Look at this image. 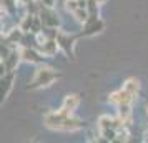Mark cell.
<instances>
[{
	"label": "cell",
	"instance_id": "3",
	"mask_svg": "<svg viewBox=\"0 0 148 143\" xmlns=\"http://www.w3.org/2000/svg\"><path fill=\"white\" fill-rule=\"evenodd\" d=\"M108 100L112 103H115L116 107H118V105H132L133 100H135V95H132L127 88H121V90H118V92L112 93Z\"/></svg>",
	"mask_w": 148,
	"mask_h": 143
},
{
	"label": "cell",
	"instance_id": "1",
	"mask_svg": "<svg viewBox=\"0 0 148 143\" xmlns=\"http://www.w3.org/2000/svg\"><path fill=\"white\" fill-rule=\"evenodd\" d=\"M45 125L52 130H58V131H75L83 127L82 120L75 118L72 112L65 108H60L58 112H52L45 116Z\"/></svg>",
	"mask_w": 148,
	"mask_h": 143
},
{
	"label": "cell",
	"instance_id": "9",
	"mask_svg": "<svg viewBox=\"0 0 148 143\" xmlns=\"http://www.w3.org/2000/svg\"><path fill=\"white\" fill-rule=\"evenodd\" d=\"M123 88H127L132 95H138V92H140V82L136 80V78H128L127 82H125V85H123Z\"/></svg>",
	"mask_w": 148,
	"mask_h": 143
},
{
	"label": "cell",
	"instance_id": "4",
	"mask_svg": "<svg viewBox=\"0 0 148 143\" xmlns=\"http://www.w3.org/2000/svg\"><path fill=\"white\" fill-rule=\"evenodd\" d=\"M58 48H60V43L57 38H48V40H43V43L40 45V53L43 57H53Z\"/></svg>",
	"mask_w": 148,
	"mask_h": 143
},
{
	"label": "cell",
	"instance_id": "6",
	"mask_svg": "<svg viewBox=\"0 0 148 143\" xmlns=\"http://www.w3.org/2000/svg\"><path fill=\"white\" fill-rule=\"evenodd\" d=\"M20 55H22V60L32 62V63H40V62L43 60L42 53L40 52L37 53L34 48H23V50H20Z\"/></svg>",
	"mask_w": 148,
	"mask_h": 143
},
{
	"label": "cell",
	"instance_id": "11",
	"mask_svg": "<svg viewBox=\"0 0 148 143\" xmlns=\"http://www.w3.org/2000/svg\"><path fill=\"white\" fill-rule=\"evenodd\" d=\"M97 2H98V3H100V5H103V3H105V2H107V0H97Z\"/></svg>",
	"mask_w": 148,
	"mask_h": 143
},
{
	"label": "cell",
	"instance_id": "5",
	"mask_svg": "<svg viewBox=\"0 0 148 143\" xmlns=\"http://www.w3.org/2000/svg\"><path fill=\"white\" fill-rule=\"evenodd\" d=\"M40 22H42V25H45V27L55 28L57 23H58V15H55L53 10H50V8L47 10V8H45L40 14Z\"/></svg>",
	"mask_w": 148,
	"mask_h": 143
},
{
	"label": "cell",
	"instance_id": "7",
	"mask_svg": "<svg viewBox=\"0 0 148 143\" xmlns=\"http://www.w3.org/2000/svg\"><path fill=\"white\" fill-rule=\"evenodd\" d=\"M20 58H22L20 52H12L8 57H5V58L2 60V65L5 67V70H7V72H12V70L15 68V65L18 63V60H20Z\"/></svg>",
	"mask_w": 148,
	"mask_h": 143
},
{
	"label": "cell",
	"instance_id": "2",
	"mask_svg": "<svg viewBox=\"0 0 148 143\" xmlns=\"http://www.w3.org/2000/svg\"><path fill=\"white\" fill-rule=\"evenodd\" d=\"M60 77V73L52 67H40L37 72H35L32 82L28 85V88H42V87H48Z\"/></svg>",
	"mask_w": 148,
	"mask_h": 143
},
{
	"label": "cell",
	"instance_id": "10",
	"mask_svg": "<svg viewBox=\"0 0 148 143\" xmlns=\"http://www.w3.org/2000/svg\"><path fill=\"white\" fill-rule=\"evenodd\" d=\"M12 80H14V75H12L10 72H8V75H5L3 78H2V82L5 83V90H2V96H3V98L8 95V90H10V87H12V83H10Z\"/></svg>",
	"mask_w": 148,
	"mask_h": 143
},
{
	"label": "cell",
	"instance_id": "8",
	"mask_svg": "<svg viewBox=\"0 0 148 143\" xmlns=\"http://www.w3.org/2000/svg\"><path fill=\"white\" fill-rule=\"evenodd\" d=\"M78 103H80V98L77 95H67L65 100H63V107H62V108L68 110V112H73V110L78 107Z\"/></svg>",
	"mask_w": 148,
	"mask_h": 143
}]
</instances>
